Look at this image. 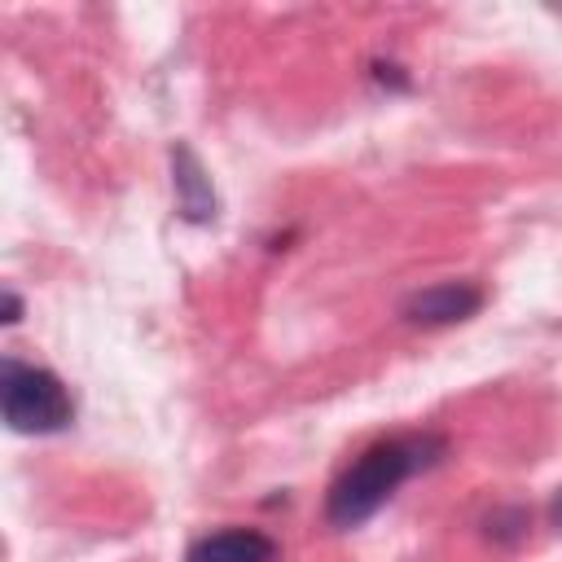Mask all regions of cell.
<instances>
[{
    "label": "cell",
    "mask_w": 562,
    "mask_h": 562,
    "mask_svg": "<svg viewBox=\"0 0 562 562\" xmlns=\"http://www.w3.org/2000/svg\"><path fill=\"white\" fill-rule=\"evenodd\" d=\"M553 518L562 522V492H558V501H553Z\"/></svg>",
    "instance_id": "7"
},
{
    "label": "cell",
    "mask_w": 562,
    "mask_h": 562,
    "mask_svg": "<svg viewBox=\"0 0 562 562\" xmlns=\"http://www.w3.org/2000/svg\"><path fill=\"white\" fill-rule=\"evenodd\" d=\"M483 307V290L470 285V281H439V285H426L417 294H408L404 303V316L417 321V325H452V321H465Z\"/></svg>",
    "instance_id": "3"
},
{
    "label": "cell",
    "mask_w": 562,
    "mask_h": 562,
    "mask_svg": "<svg viewBox=\"0 0 562 562\" xmlns=\"http://www.w3.org/2000/svg\"><path fill=\"white\" fill-rule=\"evenodd\" d=\"M0 408L18 435H53L75 417V400L61 378L22 360H4L0 369Z\"/></svg>",
    "instance_id": "2"
},
{
    "label": "cell",
    "mask_w": 562,
    "mask_h": 562,
    "mask_svg": "<svg viewBox=\"0 0 562 562\" xmlns=\"http://www.w3.org/2000/svg\"><path fill=\"white\" fill-rule=\"evenodd\" d=\"M277 540L255 527H224L189 544L184 562H277Z\"/></svg>",
    "instance_id": "4"
},
{
    "label": "cell",
    "mask_w": 562,
    "mask_h": 562,
    "mask_svg": "<svg viewBox=\"0 0 562 562\" xmlns=\"http://www.w3.org/2000/svg\"><path fill=\"white\" fill-rule=\"evenodd\" d=\"M171 167H176V193H180V211L189 220H211L215 215V193H211V180L202 176L198 158L189 145H176L171 154Z\"/></svg>",
    "instance_id": "5"
},
{
    "label": "cell",
    "mask_w": 562,
    "mask_h": 562,
    "mask_svg": "<svg viewBox=\"0 0 562 562\" xmlns=\"http://www.w3.org/2000/svg\"><path fill=\"white\" fill-rule=\"evenodd\" d=\"M18 312H22L18 294H4V321H18Z\"/></svg>",
    "instance_id": "6"
},
{
    "label": "cell",
    "mask_w": 562,
    "mask_h": 562,
    "mask_svg": "<svg viewBox=\"0 0 562 562\" xmlns=\"http://www.w3.org/2000/svg\"><path fill=\"white\" fill-rule=\"evenodd\" d=\"M430 452H439L435 439H386V443H373L369 452H360L342 479L329 487V522L334 527H360L364 518H373L382 509V501L408 479L417 474L426 461H435Z\"/></svg>",
    "instance_id": "1"
}]
</instances>
